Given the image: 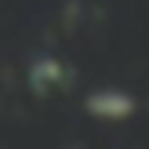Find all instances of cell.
Listing matches in <instances>:
<instances>
[{"label": "cell", "instance_id": "obj_1", "mask_svg": "<svg viewBox=\"0 0 149 149\" xmlns=\"http://www.w3.org/2000/svg\"><path fill=\"white\" fill-rule=\"evenodd\" d=\"M91 113L98 116H113V120H120V116H131L135 113V98L124 91H102V95H91Z\"/></svg>", "mask_w": 149, "mask_h": 149}]
</instances>
